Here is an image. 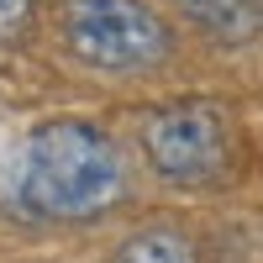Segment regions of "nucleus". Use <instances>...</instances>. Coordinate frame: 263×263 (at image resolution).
<instances>
[{
	"mask_svg": "<svg viewBox=\"0 0 263 263\" xmlns=\"http://www.w3.org/2000/svg\"><path fill=\"white\" fill-rule=\"evenodd\" d=\"M126 195V168L116 142L90 121H42L27 137L16 174V205L42 221H90Z\"/></svg>",
	"mask_w": 263,
	"mask_h": 263,
	"instance_id": "nucleus-1",
	"label": "nucleus"
},
{
	"mask_svg": "<svg viewBox=\"0 0 263 263\" xmlns=\"http://www.w3.org/2000/svg\"><path fill=\"white\" fill-rule=\"evenodd\" d=\"M63 42L100 74H142L174 53L168 21L142 0H63Z\"/></svg>",
	"mask_w": 263,
	"mask_h": 263,
	"instance_id": "nucleus-2",
	"label": "nucleus"
},
{
	"mask_svg": "<svg viewBox=\"0 0 263 263\" xmlns=\"http://www.w3.org/2000/svg\"><path fill=\"white\" fill-rule=\"evenodd\" d=\"M142 153L163 184H179V190L216 184L227 174V158H232L227 116L205 100L168 105V111H158L142 126Z\"/></svg>",
	"mask_w": 263,
	"mask_h": 263,
	"instance_id": "nucleus-3",
	"label": "nucleus"
},
{
	"mask_svg": "<svg viewBox=\"0 0 263 263\" xmlns=\"http://www.w3.org/2000/svg\"><path fill=\"white\" fill-rule=\"evenodd\" d=\"M168 6L227 48L263 37V0H168Z\"/></svg>",
	"mask_w": 263,
	"mask_h": 263,
	"instance_id": "nucleus-4",
	"label": "nucleus"
},
{
	"mask_svg": "<svg viewBox=\"0 0 263 263\" xmlns=\"http://www.w3.org/2000/svg\"><path fill=\"white\" fill-rule=\"evenodd\" d=\"M111 263H200V258H195V242L179 227H142L116 248Z\"/></svg>",
	"mask_w": 263,
	"mask_h": 263,
	"instance_id": "nucleus-5",
	"label": "nucleus"
},
{
	"mask_svg": "<svg viewBox=\"0 0 263 263\" xmlns=\"http://www.w3.org/2000/svg\"><path fill=\"white\" fill-rule=\"evenodd\" d=\"M32 6H37V0H0V42H11V37L27 32Z\"/></svg>",
	"mask_w": 263,
	"mask_h": 263,
	"instance_id": "nucleus-6",
	"label": "nucleus"
}]
</instances>
